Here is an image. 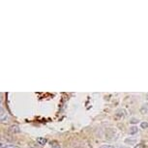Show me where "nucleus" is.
<instances>
[{"label": "nucleus", "instance_id": "9d476101", "mask_svg": "<svg viewBox=\"0 0 148 148\" xmlns=\"http://www.w3.org/2000/svg\"><path fill=\"white\" fill-rule=\"evenodd\" d=\"M135 148H144V145L142 144V143H139V144H138V145H136Z\"/></svg>", "mask_w": 148, "mask_h": 148}, {"label": "nucleus", "instance_id": "20e7f679", "mask_svg": "<svg viewBox=\"0 0 148 148\" xmlns=\"http://www.w3.org/2000/svg\"><path fill=\"white\" fill-rule=\"evenodd\" d=\"M138 128L136 127V126L130 127V129H129V134H130V135H136V134H138Z\"/></svg>", "mask_w": 148, "mask_h": 148}, {"label": "nucleus", "instance_id": "7ed1b4c3", "mask_svg": "<svg viewBox=\"0 0 148 148\" xmlns=\"http://www.w3.org/2000/svg\"><path fill=\"white\" fill-rule=\"evenodd\" d=\"M124 142L126 144H129V145H135L136 143V138H127L124 140Z\"/></svg>", "mask_w": 148, "mask_h": 148}, {"label": "nucleus", "instance_id": "1a4fd4ad", "mask_svg": "<svg viewBox=\"0 0 148 148\" xmlns=\"http://www.w3.org/2000/svg\"><path fill=\"white\" fill-rule=\"evenodd\" d=\"M53 144H54V145H52V144H51V145H52L51 148H61V147H60V145L58 144L56 141H54V142H53Z\"/></svg>", "mask_w": 148, "mask_h": 148}, {"label": "nucleus", "instance_id": "423d86ee", "mask_svg": "<svg viewBox=\"0 0 148 148\" xmlns=\"http://www.w3.org/2000/svg\"><path fill=\"white\" fill-rule=\"evenodd\" d=\"M47 138H37V142L39 143V145H45L47 143Z\"/></svg>", "mask_w": 148, "mask_h": 148}, {"label": "nucleus", "instance_id": "f03ea898", "mask_svg": "<svg viewBox=\"0 0 148 148\" xmlns=\"http://www.w3.org/2000/svg\"><path fill=\"white\" fill-rule=\"evenodd\" d=\"M9 132L12 133V134H18L21 132V129L18 125H12L10 128H9Z\"/></svg>", "mask_w": 148, "mask_h": 148}, {"label": "nucleus", "instance_id": "6e6552de", "mask_svg": "<svg viewBox=\"0 0 148 148\" xmlns=\"http://www.w3.org/2000/svg\"><path fill=\"white\" fill-rule=\"evenodd\" d=\"M100 148H115L113 146V145H110V144H105L103 145V146H101Z\"/></svg>", "mask_w": 148, "mask_h": 148}, {"label": "nucleus", "instance_id": "f257e3e1", "mask_svg": "<svg viewBox=\"0 0 148 148\" xmlns=\"http://www.w3.org/2000/svg\"><path fill=\"white\" fill-rule=\"evenodd\" d=\"M0 113H1L0 114V120H1L2 123H5L9 120V115H8V113L4 110V108L2 107L0 108Z\"/></svg>", "mask_w": 148, "mask_h": 148}, {"label": "nucleus", "instance_id": "0eeeda50", "mask_svg": "<svg viewBox=\"0 0 148 148\" xmlns=\"http://www.w3.org/2000/svg\"><path fill=\"white\" fill-rule=\"evenodd\" d=\"M140 127L142 128V129H147L148 128V122L146 121H143L140 123Z\"/></svg>", "mask_w": 148, "mask_h": 148}, {"label": "nucleus", "instance_id": "39448f33", "mask_svg": "<svg viewBox=\"0 0 148 148\" xmlns=\"http://www.w3.org/2000/svg\"><path fill=\"white\" fill-rule=\"evenodd\" d=\"M1 148H18L15 144H11V143H1Z\"/></svg>", "mask_w": 148, "mask_h": 148}]
</instances>
